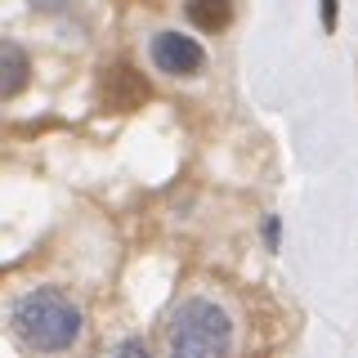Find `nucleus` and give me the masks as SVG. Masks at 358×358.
<instances>
[{
    "instance_id": "1",
    "label": "nucleus",
    "mask_w": 358,
    "mask_h": 358,
    "mask_svg": "<svg viewBox=\"0 0 358 358\" xmlns=\"http://www.w3.org/2000/svg\"><path fill=\"white\" fill-rule=\"evenodd\" d=\"M9 327L27 350H41V354H63L81 341V309L63 296V291H27V296L14 305L9 313Z\"/></svg>"
},
{
    "instance_id": "2",
    "label": "nucleus",
    "mask_w": 358,
    "mask_h": 358,
    "mask_svg": "<svg viewBox=\"0 0 358 358\" xmlns=\"http://www.w3.org/2000/svg\"><path fill=\"white\" fill-rule=\"evenodd\" d=\"M171 350L188 358L229 354L233 350V322L229 313L210 300H184L171 318Z\"/></svg>"
},
{
    "instance_id": "3",
    "label": "nucleus",
    "mask_w": 358,
    "mask_h": 358,
    "mask_svg": "<svg viewBox=\"0 0 358 358\" xmlns=\"http://www.w3.org/2000/svg\"><path fill=\"white\" fill-rule=\"evenodd\" d=\"M152 63H157V72H166V76H197L201 67H206V54H201V45L193 36L162 31V36H152Z\"/></svg>"
},
{
    "instance_id": "4",
    "label": "nucleus",
    "mask_w": 358,
    "mask_h": 358,
    "mask_svg": "<svg viewBox=\"0 0 358 358\" xmlns=\"http://www.w3.org/2000/svg\"><path fill=\"white\" fill-rule=\"evenodd\" d=\"M148 99V81H143L134 67H108L99 76V103L108 112H130Z\"/></svg>"
},
{
    "instance_id": "5",
    "label": "nucleus",
    "mask_w": 358,
    "mask_h": 358,
    "mask_svg": "<svg viewBox=\"0 0 358 358\" xmlns=\"http://www.w3.org/2000/svg\"><path fill=\"white\" fill-rule=\"evenodd\" d=\"M31 81V63L22 54V45L0 41V99H18Z\"/></svg>"
},
{
    "instance_id": "6",
    "label": "nucleus",
    "mask_w": 358,
    "mask_h": 358,
    "mask_svg": "<svg viewBox=\"0 0 358 358\" xmlns=\"http://www.w3.org/2000/svg\"><path fill=\"white\" fill-rule=\"evenodd\" d=\"M184 14L201 31H220V27H229L233 5H229V0H184Z\"/></svg>"
},
{
    "instance_id": "7",
    "label": "nucleus",
    "mask_w": 358,
    "mask_h": 358,
    "mask_svg": "<svg viewBox=\"0 0 358 358\" xmlns=\"http://www.w3.org/2000/svg\"><path fill=\"white\" fill-rule=\"evenodd\" d=\"M31 9H36V14H59V9L67 5V0H27Z\"/></svg>"
},
{
    "instance_id": "8",
    "label": "nucleus",
    "mask_w": 358,
    "mask_h": 358,
    "mask_svg": "<svg viewBox=\"0 0 358 358\" xmlns=\"http://www.w3.org/2000/svg\"><path fill=\"white\" fill-rule=\"evenodd\" d=\"M117 354H148L139 341H126V345H117Z\"/></svg>"
}]
</instances>
